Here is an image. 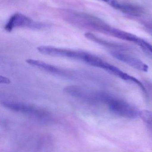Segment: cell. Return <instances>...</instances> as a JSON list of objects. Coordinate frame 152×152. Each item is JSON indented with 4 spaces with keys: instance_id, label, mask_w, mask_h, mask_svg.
Instances as JSON below:
<instances>
[{
    "instance_id": "cell-1",
    "label": "cell",
    "mask_w": 152,
    "mask_h": 152,
    "mask_svg": "<svg viewBox=\"0 0 152 152\" xmlns=\"http://www.w3.org/2000/svg\"><path fill=\"white\" fill-rule=\"evenodd\" d=\"M61 14L64 20L81 28L104 33L108 26L99 18L84 12L64 10L61 11Z\"/></svg>"
},
{
    "instance_id": "cell-2",
    "label": "cell",
    "mask_w": 152,
    "mask_h": 152,
    "mask_svg": "<svg viewBox=\"0 0 152 152\" xmlns=\"http://www.w3.org/2000/svg\"><path fill=\"white\" fill-rule=\"evenodd\" d=\"M100 101L105 103L110 110L116 115L129 118H134L139 115L136 107L126 101L101 93Z\"/></svg>"
},
{
    "instance_id": "cell-3",
    "label": "cell",
    "mask_w": 152,
    "mask_h": 152,
    "mask_svg": "<svg viewBox=\"0 0 152 152\" xmlns=\"http://www.w3.org/2000/svg\"><path fill=\"white\" fill-rule=\"evenodd\" d=\"M40 53L49 56L61 57L79 61L85 63L89 53L80 50L58 48L51 46L42 45L37 47Z\"/></svg>"
},
{
    "instance_id": "cell-4",
    "label": "cell",
    "mask_w": 152,
    "mask_h": 152,
    "mask_svg": "<svg viewBox=\"0 0 152 152\" xmlns=\"http://www.w3.org/2000/svg\"><path fill=\"white\" fill-rule=\"evenodd\" d=\"M26 62L35 68L58 77L75 79L81 76L79 72L62 68L38 60L29 59L26 60Z\"/></svg>"
},
{
    "instance_id": "cell-5",
    "label": "cell",
    "mask_w": 152,
    "mask_h": 152,
    "mask_svg": "<svg viewBox=\"0 0 152 152\" xmlns=\"http://www.w3.org/2000/svg\"><path fill=\"white\" fill-rule=\"evenodd\" d=\"M4 107L12 111L20 113L38 118H44L48 116L47 113L35 106L25 103L12 100H4L1 102Z\"/></svg>"
},
{
    "instance_id": "cell-6",
    "label": "cell",
    "mask_w": 152,
    "mask_h": 152,
    "mask_svg": "<svg viewBox=\"0 0 152 152\" xmlns=\"http://www.w3.org/2000/svg\"><path fill=\"white\" fill-rule=\"evenodd\" d=\"M48 26L47 24L32 20L21 13H15L11 16L4 27L7 32H10L17 28H26L33 29H40Z\"/></svg>"
},
{
    "instance_id": "cell-7",
    "label": "cell",
    "mask_w": 152,
    "mask_h": 152,
    "mask_svg": "<svg viewBox=\"0 0 152 152\" xmlns=\"http://www.w3.org/2000/svg\"><path fill=\"white\" fill-rule=\"evenodd\" d=\"M111 54L115 58L126 63L133 68L144 72H147L148 71L149 67L146 64L132 55L116 51H112Z\"/></svg>"
},
{
    "instance_id": "cell-8",
    "label": "cell",
    "mask_w": 152,
    "mask_h": 152,
    "mask_svg": "<svg viewBox=\"0 0 152 152\" xmlns=\"http://www.w3.org/2000/svg\"><path fill=\"white\" fill-rule=\"evenodd\" d=\"M106 3L115 9L119 10L126 14L134 16L142 15L143 10L139 6L119 1L117 0H97Z\"/></svg>"
},
{
    "instance_id": "cell-9",
    "label": "cell",
    "mask_w": 152,
    "mask_h": 152,
    "mask_svg": "<svg viewBox=\"0 0 152 152\" xmlns=\"http://www.w3.org/2000/svg\"><path fill=\"white\" fill-rule=\"evenodd\" d=\"M139 116L152 130V112L148 110H143L139 112Z\"/></svg>"
}]
</instances>
